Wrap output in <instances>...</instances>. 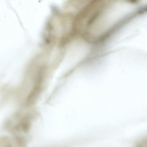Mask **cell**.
Instances as JSON below:
<instances>
[{"mask_svg": "<svg viewBox=\"0 0 147 147\" xmlns=\"http://www.w3.org/2000/svg\"><path fill=\"white\" fill-rule=\"evenodd\" d=\"M41 81L38 80L29 94L27 98L28 104L34 103L37 98L41 91Z\"/></svg>", "mask_w": 147, "mask_h": 147, "instance_id": "cell-1", "label": "cell"}]
</instances>
